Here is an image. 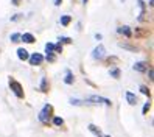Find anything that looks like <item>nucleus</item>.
<instances>
[{"instance_id":"obj_1","label":"nucleus","mask_w":154,"mask_h":137,"mask_svg":"<svg viewBox=\"0 0 154 137\" xmlns=\"http://www.w3.org/2000/svg\"><path fill=\"white\" fill-rule=\"evenodd\" d=\"M51 114H53V106H51V105H45L44 108H42V111L39 112V120H41L44 125H48Z\"/></svg>"},{"instance_id":"obj_2","label":"nucleus","mask_w":154,"mask_h":137,"mask_svg":"<svg viewBox=\"0 0 154 137\" xmlns=\"http://www.w3.org/2000/svg\"><path fill=\"white\" fill-rule=\"evenodd\" d=\"M9 87H11V91L14 92V95L17 97V98H24L25 93H24V89H22L20 83L16 81L14 78H9Z\"/></svg>"},{"instance_id":"obj_3","label":"nucleus","mask_w":154,"mask_h":137,"mask_svg":"<svg viewBox=\"0 0 154 137\" xmlns=\"http://www.w3.org/2000/svg\"><path fill=\"white\" fill-rule=\"evenodd\" d=\"M89 103H97V105H106V106H111L112 101L109 98H104V97H98V95H92L89 97Z\"/></svg>"},{"instance_id":"obj_4","label":"nucleus","mask_w":154,"mask_h":137,"mask_svg":"<svg viewBox=\"0 0 154 137\" xmlns=\"http://www.w3.org/2000/svg\"><path fill=\"white\" fill-rule=\"evenodd\" d=\"M28 61H30L31 66H41L44 62V56L41 53H33L31 56H28Z\"/></svg>"},{"instance_id":"obj_5","label":"nucleus","mask_w":154,"mask_h":137,"mask_svg":"<svg viewBox=\"0 0 154 137\" xmlns=\"http://www.w3.org/2000/svg\"><path fill=\"white\" fill-rule=\"evenodd\" d=\"M92 56H93V59H101V58L104 56V47H103V45L95 47V48H93V53H92Z\"/></svg>"},{"instance_id":"obj_6","label":"nucleus","mask_w":154,"mask_h":137,"mask_svg":"<svg viewBox=\"0 0 154 137\" xmlns=\"http://www.w3.org/2000/svg\"><path fill=\"white\" fill-rule=\"evenodd\" d=\"M132 69L137 70V72H146V70H148V62L140 61V62H137V64H134Z\"/></svg>"},{"instance_id":"obj_7","label":"nucleus","mask_w":154,"mask_h":137,"mask_svg":"<svg viewBox=\"0 0 154 137\" xmlns=\"http://www.w3.org/2000/svg\"><path fill=\"white\" fill-rule=\"evenodd\" d=\"M126 101L129 103L131 106H134V105H137V101H139V100H137V97L134 95L132 92H126Z\"/></svg>"},{"instance_id":"obj_8","label":"nucleus","mask_w":154,"mask_h":137,"mask_svg":"<svg viewBox=\"0 0 154 137\" xmlns=\"http://www.w3.org/2000/svg\"><path fill=\"white\" fill-rule=\"evenodd\" d=\"M117 31H118L120 34H124L126 38H131V36H132V31H131V28H129V26H126V25H124V26H120Z\"/></svg>"},{"instance_id":"obj_9","label":"nucleus","mask_w":154,"mask_h":137,"mask_svg":"<svg viewBox=\"0 0 154 137\" xmlns=\"http://www.w3.org/2000/svg\"><path fill=\"white\" fill-rule=\"evenodd\" d=\"M20 41L27 42V44H33V42H34V36H33L31 33H25V34L20 36Z\"/></svg>"},{"instance_id":"obj_10","label":"nucleus","mask_w":154,"mask_h":137,"mask_svg":"<svg viewBox=\"0 0 154 137\" xmlns=\"http://www.w3.org/2000/svg\"><path fill=\"white\" fill-rule=\"evenodd\" d=\"M28 56H30V55H28V52H27L25 48H19V50H17V58L20 59V61H25V59H28Z\"/></svg>"},{"instance_id":"obj_11","label":"nucleus","mask_w":154,"mask_h":137,"mask_svg":"<svg viewBox=\"0 0 154 137\" xmlns=\"http://www.w3.org/2000/svg\"><path fill=\"white\" fill-rule=\"evenodd\" d=\"M73 81H75L73 73L67 70V75H65V78H64V83H65V84H73Z\"/></svg>"},{"instance_id":"obj_12","label":"nucleus","mask_w":154,"mask_h":137,"mask_svg":"<svg viewBox=\"0 0 154 137\" xmlns=\"http://www.w3.org/2000/svg\"><path fill=\"white\" fill-rule=\"evenodd\" d=\"M70 22H72V17H70V16L65 14V16H62V17H61V25H62V26H67Z\"/></svg>"},{"instance_id":"obj_13","label":"nucleus","mask_w":154,"mask_h":137,"mask_svg":"<svg viewBox=\"0 0 154 137\" xmlns=\"http://www.w3.org/2000/svg\"><path fill=\"white\" fill-rule=\"evenodd\" d=\"M89 129H90V131H92V132H93V134L97 136V137H103V134H101V131H100V129H98L95 125H89Z\"/></svg>"},{"instance_id":"obj_14","label":"nucleus","mask_w":154,"mask_h":137,"mask_svg":"<svg viewBox=\"0 0 154 137\" xmlns=\"http://www.w3.org/2000/svg\"><path fill=\"white\" fill-rule=\"evenodd\" d=\"M41 91H42V92H47V91H48V83H47V78H42V81H41Z\"/></svg>"},{"instance_id":"obj_15","label":"nucleus","mask_w":154,"mask_h":137,"mask_svg":"<svg viewBox=\"0 0 154 137\" xmlns=\"http://www.w3.org/2000/svg\"><path fill=\"white\" fill-rule=\"evenodd\" d=\"M53 125L55 126H62V125H64V118H62V117H55V118H53Z\"/></svg>"},{"instance_id":"obj_16","label":"nucleus","mask_w":154,"mask_h":137,"mask_svg":"<svg viewBox=\"0 0 154 137\" xmlns=\"http://www.w3.org/2000/svg\"><path fill=\"white\" fill-rule=\"evenodd\" d=\"M53 50H55V44H51V42L45 44V52L47 53H53Z\"/></svg>"},{"instance_id":"obj_17","label":"nucleus","mask_w":154,"mask_h":137,"mask_svg":"<svg viewBox=\"0 0 154 137\" xmlns=\"http://www.w3.org/2000/svg\"><path fill=\"white\" fill-rule=\"evenodd\" d=\"M109 73H111L112 78H120V69H112Z\"/></svg>"},{"instance_id":"obj_18","label":"nucleus","mask_w":154,"mask_h":137,"mask_svg":"<svg viewBox=\"0 0 154 137\" xmlns=\"http://www.w3.org/2000/svg\"><path fill=\"white\" fill-rule=\"evenodd\" d=\"M120 47L129 50V52H136V47H132V45H129V44H123V42H120Z\"/></svg>"},{"instance_id":"obj_19","label":"nucleus","mask_w":154,"mask_h":137,"mask_svg":"<svg viewBox=\"0 0 154 137\" xmlns=\"http://www.w3.org/2000/svg\"><path fill=\"white\" fill-rule=\"evenodd\" d=\"M72 44V39L70 38H67V36H62V38H59V44Z\"/></svg>"},{"instance_id":"obj_20","label":"nucleus","mask_w":154,"mask_h":137,"mask_svg":"<svg viewBox=\"0 0 154 137\" xmlns=\"http://www.w3.org/2000/svg\"><path fill=\"white\" fill-rule=\"evenodd\" d=\"M140 92H142L143 93V95H151V93H149V89L148 87H146V86H140Z\"/></svg>"},{"instance_id":"obj_21","label":"nucleus","mask_w":154,"mask_h":137,"mask_svg":"<svg viewBox=\"0 0 154 137\" xmlns=\"http://www.w3.org/2000/svg\"><path fill=\"white\" fill-rule=\"evenodd\" d=\"M20 36L22 34H19V33H14V34H11V41L13 42H19L20 41Z\"/></svg>"},{"instance_id":"obj_22","label":"nucleus","mask_w":154,"mask_h":137,"mask_svg":"<svg viewBox=\"0 0 154 137\" xmlns=\"http://www.w3.org/2000/svg\"><path fill=\"white\" fill-rule=\"evenodd\" d=\"M70 103H72V105H75V106H83V105H84V103L81 101V100H76V98H72V100H70Z\"/></svg>"},{"instance_id":"obj_23","label":"nucleus","mask_w":154,"mask_h":137,"mask_svg":"<svg viewBox=\"0 0 154 137\" xmlns=\"http://www.w3.org/2000/svg\"><path fill=\"white\" fill-rule=\"evenodd\" d=\"M45 59H47V61H50V62H53L56 58H55V55H53V53H47V58H45Z\"/></svg>"},{"instance_id":"obj_24","label":"nucleus","mask_w":154,"mask_h":137,"mask_svg":"<svg viewBox=\"0 0 154 137\" xmlns=\"http://www.w3.org/2000/svg\"><path fill=\"white\" fill-rule=\"evenodd\" d=\"M149 108H151V105H149V103H146V105L143 106V111H142V114H148Z\"/></svg>"},{"instance_id":"obj_25","label":"nucleus","mask_w":154,"mask_h":137,"mask_svg":"<svg viewBox=\"0 0 154 137\" xmlns=\"http://www.w3.org/2000/svg\"><path fill=\"white\" fill-rule=\"evenodd\" d=\"M111 62H118V58H117V56H111V58H107V64H111Z\"/></svg>"},{"instance_id":"obj_26","label":"nucleus","mask_w":154,"mask_h":137,"mask_svg":"<svg viewBox=\"0 0 154 137\" xmlns=\"http://www.w3.org/2000/svg\"><path fill=\"white\" fill-rule=\"evenodd\" d=\"M55 52L61 53L62 52V44H56V45H55Z\"/></svg>"},{"instance_id":"obj_27","label":"nucleus","mask_w":154,"mask_h":137,"mask_svg":"<svg viewBox=\"0 0 154 137\" xmlns=\"http://www.w3.org/2000/svg\"><path fill=\"white\" fill-rule=\"evenodd\" d=\"M20 17H22V14H16V16H13V17H11V22H16V21H19Z\"/></svg>"},{"instance_id":"obj_28","label":"nucleus","mask_w":154,"mask_h":137,"mask_svg":"<svg viewBox=\"0 0 154 137\" xmlns=\"http://www.w3.org/2000/svg\"><path fill=\"white\" fill-rule=\"evenodd\" d=\"M20 2H22V0H11V3L14 6H19V5H20Z\"/></svg>"},{"instance_id":"obj_29","label":"nucleus","mask_w":154,"mask_h":137,"mask_svg":"<svg viewBox=\"0 0 154 137\" xmlns=\"http://www.w3.org/2000/svg\"><path fill=\"white\" fill-rule=\"evenodd\" d=\"M61 2H62V0H55V5H56V6L61 5Z\"/></svg>"},{"instance_id":"obj_30","label":"nucleus","mask_w":154,"mask_h":137,"mask_svg":"<svg viewBox=\"0 0 154 137\" xmlns=\"http://www.w3.org/2000/svg\"><path fill=\"white\" fill-rule=\"evenodd\" d=\"M103 137H111V136H103Z\"/></svg>"},{"instance_id":"obj_31","label":"nucleus","mask_w":154,"mask_h":137,"mask_svg":"<svg viewBox=\"0 0 154 137\" xmlns=\"http://www.w3.org/2000/svg\"><path fill=\"white\" fill-rule=\"evenodd\" d=\"M83 2H84V3H86V2H87V0H83Z\"/></svg>"}]
</instances>
